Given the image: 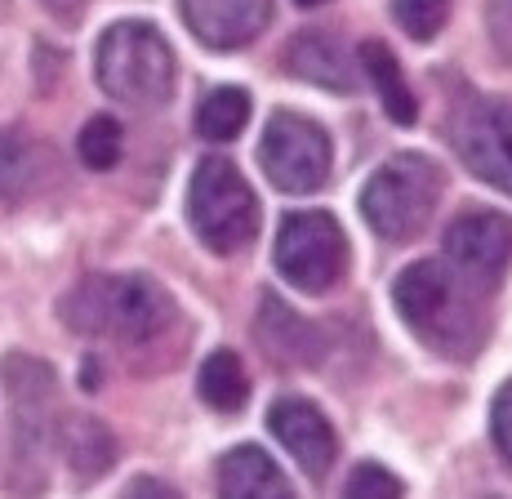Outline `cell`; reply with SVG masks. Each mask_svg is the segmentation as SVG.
<instances>
[{"instance_id":"5","label":"cell","mask_w":512,"mask_h":499,"mask_svg":"<svg viewBox=\"0 0 512 499\" xmlns=\"http://www.w3.org/2000/svg\"><path fill=\"white\" fill-rule=\"evenodd\" d=\"M187 223L214 254H241L259 237V197L228 156H205L187 183Z\"/></svg>"},{"instance_id":"22","label":"cell","mask_w":512,"mask_h":499,"mask_svg":"<svg viewBox=\"0 0 512 499\" xmlns=\"http://www.w3.org/2000/svg\"><path fill=\"white\" fill-rule=\"evenodd\" d=\"M76 152H81V161L90 165V170H112V165L121 161V125H116L112 116L85 121L81 139H76Z\"/></svg>"},{"instance_id":"4","label":"cell","mask_w":512,"mask_h":499,"mask_svg":"<svg viewBox=\"0 0 512 499\" xmlns=\"http://www.w3.org/2000/svg\"><path fill=\"white\" fill-rule=\"evenodd\" d=\"M392 303L406 317V326L419 339H428L441 357H450V352L468 357V348L481 339V321L468 295L459 290V277L437 259L410 263L392 286Z\"/></svg>"},{"instance_id":"13","label":"cell","mask_w":512,"mask_h":499,"mask_svg":"<svg viewBox=\"0 0 512 499\" xmlns=\"http://www.w3.org/2000/svg\"><path fill=\"white\" fill-rule=\"evenodd\" d=\"M254 335H259V344L268 348V357L285 361V366H317L321 352H326L321 330L308 326L294 308H285L277 295L259 299V326H254Z\"/></svg>"},{"instance_id":"16","label":"cell","mask_w":512,"mask_h":499,"mask_svg":"<svg viewBox=\"0 0 512 499\" xmlns=\"http://www.w3.org/2000/svg\"><path fill=\"white\" fill-rule=\"evenodd\" d=\"M58 446H63L67 468H72V477L81 486L107 477L112 473V464H116L112 428H107L103 419H94V415H76V419H67V424H58Z\"/></svg>"},{"instance_id":"3","label":"cell","mask_w":512,"mask_h":499,"mask_svg":"<svg viewBox=\"0 0 512 499\" xmlns=\"http://www.w3.org/2000/svg\"><path fill=\"white\" fill-rule=\"evenodd\" d=\"M94 76L107 99L156 112L174 94V50L152 23H112L98 36Z\"/></svg>"},{"instance_id":"28","label":"cell","mask_w":512,"mask_h":499,"mask_svg":"<svg viewBox=\"0 0 512 499\" xmlns=\"http://www.w3.org/2000/svg\"><path fill=\"white\" fill-rule=\"evenodd\" d=\"M294 5H326V0H294Z\"/></svg>"},{"instance_id":"19","label":"cell","mask_w":512,"mask_h":499,"mask_svg":"<svg viewBox=\"0 0 512 499\" xmlns=\"http://www.w3.org/2000/svg\"><path fill=\"white\" fill-rule=\"evenodd\" d=\"M196 393L210 410H241L250 401V379H245V366L232 348H214L210 357L201 361V375H196Z\"/></svg>"},{"instance_id":"21","label":"cell","mask_w":512,"mask_h":499,"mask_svg":"<svg viewBox=\"0 0 512 499\" xmlns=\"http://www.w3.org/2000/svg\"><path fill=\"white\" fill-rule=\"evenodd\" d=\"M446 14H450L446 0H392V18H397V27L419 45L437 41V32L446 27Z\"/></svg>"},{"instance_id":"10","label":"cell","mask_w":512,"mask_h":499,"mask_svg":"<svg viewBox=\"0 0 512 499\" xmlns=\"http://www.w3.org/2000/svg\"><path fill=\"white\" fill-rule=\"evenodd\" d=\"M446 259L472 281L477 290H495L512 263V223L495 210H468L450 219L446 228Z\"/></svg>"},{"instance_id":"1","label":"cell","mask_w":512,"mask_h":499,"mask_svg":"<svg viewBox=\"0 0 512 499\" xmlns=\"http://www.w3.org/2000/svg\"><path fill=\"white\" fill-rule=\"evenodd\" d=\"M63 321L76 335L116 339V344H147L156 339L174 317V303L143 272H121V277H85L63 295Z\"/></svg>"},{"instance_id":"27","label":"cell","mask_w":512,"mask_h":499,"mask_svg":"<svg viewBox=\"0 0 512 499\" xmlns=\"http://www.w3.org/2000/svg\"><path fill=\"white\" fill-rule=\"evenodd\" d=\"M125 495H174V486L156 482V477H134V482L125 486Z\"/></svg>"},{"instance_id":"11","label":"cell","mask_w":512,"mask_h":499,"mask_svg":"<svg viewBox=\"0 0 512 499\" xmlns=\"http://www.w3.org/2000/svg\"><path fill=\"white\" fill-rule=\"evenodd\" d=\"M183 23L205 50H245L272 23V0H183Z\"/></svg>"},{"instance_id":"18","label":"cell","mask_w":512,"mask_h":499,"mask_svg":"<svg viewBox=\"0 0 512 499\" xmlns=\"http://www.w3.org/2000/svg\"><path fill=\"white\" fill-rule=\"evenodd\" d=\"M45 161L41 143H32L18 130H0V197L5 201H23L41 188L45 179Z\"/></svg>"},{"instance_id":"12","label":"cell","mask_w":512,"mask_h":499,"mask_svg":"<svg viewBox=\"0 0 512 499\" xmlns=\"http://www.w3.org/2000/svg\"><path fill=\"white\" fill-rule=\"evenodd\" d=\"M268 428H272V437H277V442L290 450L294 459H299V468L312 477V482L330 477L334 455H339V442H334L330 419L321 415L312 401L281 397L277 406L268 410Z\"/></svg>"},{"instance_id":"17","label":"cell","mask_w":512,"mask_h":499,"mask_svg":"<svg viewBox=\"0 0 512 499\" xmlns=\"http://www.w3.org/2000/svg\"><path fill=\"white\" fill-rule=\"evenodd\" d=\"M357 67L366 72V81L374 85V94H379L383 112L392 116L397 125H415L419 121V103L415 94H410L406 85V72H401L397 54L388 50L383 41H361L357 45Z\"/></svg>"},{"instance_id":"6","label":"cell","mask_w":512,"mask_h":499,"mask_svg":"<svg viewBox=\"0 0 512 499\" xmlns=\"http://www.w3.org/2000/svg\"><path fill=\"white\" fill-rule=\"evenodd\" d=\"M441 201V170L423 152H397L361 188V219L374 237L410 241L428 228L432 210Z\"/></svg>"},{"instance_id":"15","label":"cell","mask_w":512,"mask_h":499,"mask_svg":"<svg viewBox=\"0 0 512 499\" xmlns=\"http://www.w3.org/2000/svg\"><path fill=\"white\" fill-rule=\"evenodd\" d=\"M219 491L232 499H290L294 486L263 446H236L219 459Z\"/></svg>"},{"instance_id":"24","label":"cell","mask_w":512,"mask_h":499,"mask_svg":"<svg viewBox=\"0 0 512 499\" xmlns=\"http://www.w3.org/2000/svg\"><path fill=\"white\" fill-rule=\"evenodd\" d=\"M486 41L504 67H512V0H486Z\"/></svg>"},{"instance_id":"14","label":"cell","mask_w":512,"mask_h":499,"mask_svg":"<svg viewBox=\"0 0 512 499\" xmlns=\"http://www.w3.org/2000/svg\"><path fill=\"white\" fill-rule=\"evenodd\" d=\"M285 67H290L294 81L321 85V90H334V94L357 90L352 58L330 32H299L290 45H285Z\"/></svg>"},{"instance_id":"25","label":"cell","mask_w":512,"mask_h":499,"mask_svg":"<svg viewBox=\"0 0 512 499\" xmlns=\"http://www.w3.org/2000/svg\"><path fill=\"white\" fill-rule=\"evenodd\" d=\"M490 433H495L499 455L512 464V384H504L495 393V406H490Z\"/></svg>"},{"instance_id":"7","label":"cell","mask_w":512,"mask_h":499,"mask_svg":"<svg viewBox=\"0 0 512 499\" xmlns=\"http://www.w3.org/2000/svg\"><path fill=\"white\" fill-rule=\"evenodd\" d=\"M277 272L303 295H326L348 268V237L339 219L326 210H294L281 219L277 246H272Z\"/></svg>"},{"instance_id":"2","label":"cell","mask_w":512,"mask_h":499,"mask_svg":"<svg viewBox=\"0 0 512 499\" xmlns=\"http://www.w3.org/2000/svg\"><path fill=\"white\" fill-rule=\"evenodd\" d=\"M0 384L14 424V464L5 482L14 491H41L49 482V450L58 442V375L32 352H9L0 361Z\"/></svg>"},{"instance_id":"20","label":"cell","mask_w":512,"mask_h":499,"mask_svg":"<svg viewBox=\"0 0 512 499\" xmlns=\"http://www.w3.org/2000/svg\"><path fill=\"white\" fill-rule=\"evenodd\" d=\"M245 121H250V94L236 85H219L196 107V134L205 143H232L245 130Z\"/></svg>"},{"instance_id":"26","label":"cell","mask_w":512,"mask_h":499,"mask_svg":"<svg viewBox=\"0 0 512 499\" xmlns=\"http://www.w3.org/2000/svg\"><path fill=\"white\" fill-rule=\"evenodd\" d=\"M85 5H90V0H41V9H49V14L63 18V23H76V18L85 14Z\"/></svg>"},{"instance_id":"8","label":"cell","mask_w":512,"mask_h":499,"mask_svg":"<svg viewBox=\"0 0 512 499\" xmlns=\"http://www.w3.org/2000/svg\"><path fill=\"white\" fill-rule=\"evenodd\" d=\"M259 165L272 188L290 192V197L321 192L330 183V165H334L330 134L299 112H272L259 143Z\"/></svg>"},{"instance_id":"23","label":"cell","mask_w":512,"mask_h":499,"mask_svg":"<svg viewBox=\"0 0 512 499\" xmlns=\"http://www.w3.org/2000/svg\"><path fill=\"white\" fill-rule=\"evenodd\" d=\"M343 491H348L352 499H397V495H406V486H401V477L388 473L383 464H374V459H361V464L348 473Z\"/></svg>"},{"instance_id":"9","label":"cell","mask_w":512,"mask_h":499,"mask_svg":"<svg viewBox=\"0 0 512 499\" xmlns=\"http://www.w3.org/2000/svg\"><path fill=\"white\" fill-rule=\"evenodd\" d=\"M450 143L481 183L512 197V99H464L446 121Z\"/></svg>"}]
</instances>
